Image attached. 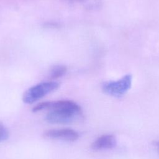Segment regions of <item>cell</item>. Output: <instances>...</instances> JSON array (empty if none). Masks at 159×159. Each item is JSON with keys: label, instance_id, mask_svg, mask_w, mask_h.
<instances>
[{"label": "cell", "instance_id": "cell-1", "mask_svg": "<svg viewBox=\"0 0 159 159\" xmlns=\"http://www.w3.org/2000/svg\"><path fill=\"white\" fill-rule=\"evenodd\" d=\"M60 84L55 81L43 82L28 89L22 97L23 101L26 104H32L44 97L47 94L55 91Z\"/></svg>", "mask_w": 159, "mask_h": 159}, {"label": "cell", "instance_id": "cell-2", "mask_svg": "<svg viewBox=\"0 0 159 159\" xmlns=\"http://www.w3.org/2000/svg\"><path fill=\"white\" fill-rule=\"evenodd\" d=\"M132 76L127 74L116 81L105 82L102 86V89L106 94L113 97H121L131 88Z\"/></svg>", "mask_w": 159, "mask_h": 159}, {"label": "cell", "instance_id": "cell-3", "mask_svg": "<svg viewBox=\"0 0 159 159\" xmlns=\"http://www.w3.org/2000/svg\"><path fill=\"white\" fill-rule=\"evenodd\" d=\"M81 110L60 109L50 111L45 116V120L50 124H66L72 123L81 116Z\"/></svg>", "mask_w": 159, "mask_h": 159}, {"label": "cell", "instance_id": "cell-4", "mask_svg": "<svg viewBox=\"0 0 159 159\" xmlns=\"http://www.w3.org/2000/svg\"><path fill=\"white\" fill-rule=\"evenodd\" d=\"M60 109L81 110L80 106L76 102L69 100H61L57 101H47L39 103L32 109V111L35 112L43 110L53 111Z\"/></svg>", "mask_w": 159, "mask_h": 159}, {"label": "cell", "instance_id": "cell-5", "mask_svg": "<svg viewBox=\"0 0 159 159\" xmlns=\"http://www.w3.org/2000/svg\"><path fill=\"white\" fill-rule=\"evenodd\" d=\"M43 135L47 139L63 140L68 142L75 141L79 138V134L71 129H51L46 130Z\"/></svg>", "mask_w": 159, "mask_h": 159}, {"label": "cell", "instance_id": "cell-6", "mask_svg": "<svg viewBox=\"0 0 159 159\" xmlns=\"http://www.w3.org/2000/svg\"><path fill=\"white\" fill-rule=\"evenodd\" d=\"M117 145V140L112 134H104L97 138L91 145L94 150L112 149Z\"/></svg>", "mask_w": 159, "mask_h": 159}, {"label": "cell", "instance_id": "cell-7", "mask_svg": "<svg viewBox=\"0 0 159 159\" xmlns=\"http://www.w3.org/2000/svg\"><path fill=\"white\" fill-rule=\"evenodd\" d=\"M69 2H80L86 5L87 7L97 8L101 5V0H65Z\"/></svg>", "mask_w": 159, "mask_h": 159}, {"label": "cell", "instance_id": "cell-8", "mask_svg": "<svg viewBox=\"0 0 159 159\" xmlns=\"http://www.w3.org/2000/svg\"><path fill=\"white\" fill-rule=\"evenodd\" d=\"M66 71V68L63 65H56L53 66L50 71L51 76L53 78L63 76Z\"/></svg>", "mask_w": 159, "mask_h": 159}, {"label": "cell", "instance_id": "cell-9", "mask_svg": "<svg viewBox=\"0 0 159 159\" xmlns=\"http://www.w3.org/2000/svg\"><path fill=\"white\" fill-rule=\"evenodd\" d=\"M9 137V132L7 129L2 124H0V142L7 139Z\"/></svg>", "mask_w": 159, "mask_h": 159}, {"label": "cell", "instance_id": "cell-10", "mask_svg": "<svg viewBox=\"0 0 159 159\" xmlns=\"http://www.w3.org/2000/svg\"><path fill=\"white\" fill-rule=\"evenodd\" d=\"M154 145L155 147V148H157L158 152L159 153V140H157V141H155L154 142Z\"/></svg>", "mask_w": 159, "mask_h": 159}]
</instances>
